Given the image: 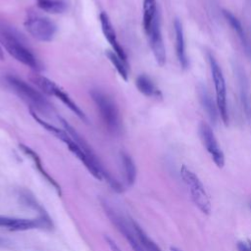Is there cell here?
I'll return each mask as SVG.
<instances>
[{
    "instance_id": "3957f363",
    "label": "cell",
    "mask_w": 251,
    "mask_h": 251,
    "mask_svg": "<svg viewBox=\"0 0 251 251\" xmlns=\"http://www.w3.org/2000/svg\"><path fill=\"white\" fill-rule=\"evenodd\" d=\"M90 95L108 130L113 134H118L122 128V120L116 103L100 89H91Z\"/></svg>"
},
{
    "instance_id": "2e32d148",
    "label": "cell",
    "mask_w": 251,
    "mask_h": 251,
    "mask_svg": "<svg viewBox=\"0 0 251 251\" xmlns=\"http://www.w3.org/2000/svg\"><path fill=\"white\" fill-rule=\"evenodd\" d=\"M142 12H143L142 13L143 29H144L145 33H147L150 30L155 19L159 15V12L157 9V1L156 0H143Z\"/></svg>"
},
{
    "instance_id": "d4e9b609",
    "label": "cell",
    "mask_w": 251,
    "mask_h": 251,
    "mask_svg": "<svg viewBox=\"0 0 251 251\" xmlns=\"http://www.w3.org/2000/svg\"><path fill=\"white\" fill-rule=\"evenodd\" d=\"M237 250L238 251H251V240L239 241L237 243Z\"/></svg>"
},
{
    "instance_id": "e0dca14e",
    "label": "cell",
    "mask_w": 251,
    "mask_h": 251,
    "mask_svg": "<svg viewBox=\"0 0 251 251\" xmlns=\"http://www.w3.org/2000/svg\"><path fill=\"white\" fill-rule=\"evenodd\" d=\"M222 13H223V16L224 18L226 19V21L228 23L229 26L233 29V31L237 34V36L239 37V39L241 40L242 44L247 47L248 44H247V38H246V35H245V32H244V29H243V26L241 25V23L239 22V20L232 14L230 13L229 11L226 10V9H223L222 10Z\"/></svg>"
},
{
    "instance_id": "8992f818",
    "label": "cell",
    "mask_w": 251,
    "mask_h": 251,
    "mask_svg": "<svg viewBox=\"0 0 251 251\" xmlns=\"http://www.w3.org/2000/svg\"><path fill=\"white\" fill-rule=\"evenodd\" d=\"M25 26L32 37L43 42L51 41L57 31V25L53 21L35 12L27 13Z\"/></svg>"
},
{
    "instance_id": "7a4b0ae2",
    "label": "cell",
    "mask_w": 251,
    "mask_h": 251,
    "mask_svg": "<svg viewBox=\"0 0 251 251\" xmlns=\"http://www.w3.org/2000/svg\"><path fill=\"white\" fill-rule=\"evenodd\" d=\"M5 78L13 91L29 104V108L36 110L46 116L53 112L51 104L45 99V97L28 83L13 75H8Z\"/></svg>"
},
{
    "instance_id": "277c9868",
    "label": "cell",
    "mask_w": 251,
    "mask_h": 251,
    "mask_svg": "<svg viewBox=\"0 0 251 251\" xmlns=\"http://www.w3.org/2000/svg\"><path fill=\"white\" fill-rule=\"evenodd\" d=\"M180 176L189 190L191 200L193 201L195 206L203 214L209 215L212 210L211 201L200 178L185 165H182L180 168Z\"/></svg>"
},
{
    "instance_id": "484cf974",
    "label": "cell",
    "mask_w": 251,
    "mask_h": 251,
    "mask_svg": "<svg viewBox=\"0 0 251 251\" xmlns=\"http://www.w3.org/2000/svg\"><path fill=\"white\" fill-rule=\"evenodd\" d=\"M3 58H4V52H3V50H2V48L0 46V59L2 60Z\"/></svg>"
},
{
    "instance_id": "ffe728a7",
    "label": "cell",
    "mask_w": 251,
    "mask_h": 251,
    "mask_svg": "<svg viewBox=\"0 0 251 251\" xmlns=\"http://www.w3.org/2000/svg\"><path fill=\"white\" fill-rule=\"evenodd\" d=\"M131 225H132V228H133L137 238L139 239V241L142 244L145 251H162L159 248V246L148 237V235L144 232V230L140 227V226L137 223H135L134 221H131Z\"/></svg>"
},
{
    "instance_id": "9c48e42d",
    "label": "cell",
    "mask_w": 251,
    "mask_h": 251,
    "mask_svg": "<svg viewBox=\"0 0 251 251\" xmlns=\"http://www.w3.org/2000/svg\"><path fill=\"white\" fill-rule=\"evenodd\" d=\"M146 35L148 37L152 53L155 57L157 64L160 67H163L166 64V49L161 31L160 15L157 16L154 23L152 24L150 30L146 33Z\"/></svg>"
},
{
    "instance_id": "30bf717a",
    "label": "cell",
    "mask_w": 251,
    "mask_h": 251,
    "mask_svg": "<svg viewBox=\"0 0 251 251\" xmlns=\"http://www.w3.org/2000/svg\"><path fill=\"white\" fill-rule=\"evenodd\" d=\"M99 20H100V24H101V28L103 31L104 36L107 38L108 42L110 43V45L113 48V51L119 55L126 63H127L126 61V55L125 50L123 49V47L120 45L118 39H117V35H116V31L113 27V25L110 21L109 16L105 13L102 12L99 16Z\"/></svg>"
},
{
    "instance_id": "603a6c76",
    "label": "cell",
    "mask_w": 251,
    "mask_h": 251,
    "mask_svg": "<svg viewBox=\"0 0 251 251\" xmlns=\"http://www.w3.org/2000/svg\"><path fill=\"white\" fill-rule=\"evenodd\" d=\"M17 218H11L6 216H0V226H6L8 228L12 227L16 223Z\"/></svg>"
},
{
    "instance_id": "d6986e66",
    "label": "cell",
    "mask_w": 251,
    "mask_h": 251,
    "mask_svg": "<svg viewBox=\"0 0 251 251\" xmlns=\"http://www.w3.org/2000/svg\"><path fill=\"white\" fill-rule=\"evenodd\" d=\"M121 158H122V163H123V167H124V171H125V176H126V181L127 183V185H132L135 181L136 178V168L134 165V162L132 161L131 157L123 152L121 154Z\"/></svg>"
},
{
    "instance_id": "6da1fadb",
    "label": "cell",
    "mask_w": 251,
    "mask_h": 251,
    "mask_svg": "<svg viewBox=\"0 0 251 251\" xmlns=\"http://www.w3.org/2000/svg\"><path fill=\"white\" fill-rule=\"evenodd\" d=\"M0 41L6 51L17 61L35 71L42 70L41 63L28 48L23 34L5 22H0Z\"/></svg>"
},
{
    "instance_id": "52a82bcc",
    "label": "cell",
    "mask_w": 251,
    "mask_h": 251,
    "mask_svg": "<svg viewBox=\"0 0 251 251\" xmlns=\"http://www.w3.org/2000/svg\"><path fill=\"white\" fill-rule=\"evenodd\" d=\"M198 131L200 139L205 149L213 159V162L218 168H223L225 165V155L219 145V142L211 126L206 122H200Z\"/></svg>"
},
{
    "instance_id": "ba28073f",
    "label": "cell",
    "mask_w": 251,
    "mask_h": 251,
    "mask_svg": "<svg viewBox=\"0 0 251 251\" xmlns=\"http://www.w3.org/2000/svg\"><path fill=\"white\" fill-rule=\"evenodd\" d=\"M101 205L105 211V214L110 219V221L116 226V227L124 234V236L126 238L128 243L130 244L133 251H145L142 244L140 243L139 239L137 238L133 228H129L128 224L113 209V207L106 201L101 200Z\"/></svg>"
},
{
    "instance_id": "5bb4252c",
    "label": "cell",
    "mask_w": 251,
    "mask_h": 251,
    "mask_svg": "<svg viewBox=\"0 0 251 251\" xmlns=\"http://www.w3.org/2000/svg\"><path fill=\"white\" fill-rule=\"evenodd\" d=\"M135 85L138 91L147 97H155L159 99L163 97L161 90H159L151 78L146 75H138L135 80Z\"/></svg>"
},
{
    "instance_id": "4316f807",
    "label": "cell",
    "mask_w": 251,
    "mask_h": 251,
    "mask_svg": "<svg viewBox=\"0 0 251 251\" xmlns=\"http://www.w3.org/2000/svg\"><path fill=\"white\" fill-rule=\"evenodd\" d=\"M171 251H180V250L177 249V248H176V247H172V248H171Z\"/></svg>"
},
{
    "instance_id": "cb8c5ba5",
    "label": "cell",
    "mask_w": 251,
    "mask_h": 251,
    "mask_svg": "<svg viewBox=\"0 0 251 251\" xmlns=\"http://www.w3.org/2000/svg\"><path fill=\"white\" fill-rule=\"evenodd\" d=\"M104 238H105V240H106V243L109 245V247H110V249H111L112 251H122V250L120 249V247L117 245V243L114 241V239L111 238L109 235L105 234V235H104Z\"/></svg>"
},
{
    "instance_id": "4fadbf2b",
    "label": "cell",
    "mask_w": 251,
    "mask_h": 251,
    "mask_svg": "<svg viewBox=\"0 0 251 251\" xmlns=\"http://www.w3.org/2000/svg\"><path fill=\"white\" fill-rule=\"evenodd\" d=\"M197 92H198V97H199V101L203 107V109L205 110V112L207 113L209 119L211 120V122H213L214 124L217 121L218 118V108L216 107L217 105H215V103L212 100V97L210 96L209 92L207 91V89L205 88L204 85H198L197 87Z\"/></svg>"
},
{
    "instance_id": "5b68a950",
    "label": "cell",
    "mask_w": 251,
    "mask_h": 251,
    "mask_svg": "<svg viewBox=\"0 0 251 251\" xmlns=\"http://www.w3.org/2000/svg\"><path fill=\"white\" fill-rule=\"evenodd\" d=\"M208 60L211 68L212 78L215 86L216 105L219 115L225 126L228 125V112L226 104V86L223 71L212 53H208Z\"/></svg>"
},
{
    "instance_id": "8fae6325",
    "label": "cell",
    "mask_w": 251,
    "mask_h": 251,
    "mask_svg": "<svg viewBox=\"0 0 251 251\" xmlns=\"http://www.w3.org/2000/svg\"><path fill=\"white\" fill-rule=\"evenodd\" d=\"M174 29H175V45H176V54L178 60V63L182 70H186L188 67V59L185 51V41L183 35V28L180 21L176 19L174 21Z\"/></svg>"
},
{
    "instance_id": "9a60e30c",
    "label": "cell",
    "mask_w": 251,
    "mask_h": 251,
    "mask_svg": "<svg viewBox=\"0 0 251 251\" xmlns=\"http://www.w3.org/2000/svg\"><path fill=\"white\" fill-rule=\"evenodd\" d=\"M52 96L57 97L64 105H66L78 119H80L82 122L84 123H88V119L86 117V115L83 113V111L72 100V98L62 89L60 88L58 85L54 88V90L52 91Z\"/></svg>"
},
{
    "instance_id": "44dd1931",
    "label": "cell",
    "mask_w": 251,
    "mask_h": 251,
    "mask_svg": "<svg viewBox=\"0 0 251 251\" xmlns=\"http://www.w3.org/2000/svg\"><path fill=\"white\" fill-rule=\"evenodd\" d=\"M106 56L110 60V62L113 64L119 75L122 76L124 80H127L128 77V72H127V63H126L119 55H117L114 51L108 50L106 51Z\"/></svg>"
},
{
    "instance_id": "7c38bea8",
    "label": "cell",
    "mask_w": 251,
    "mask_h": 251,
    "mask_svg": "<svg viewBox=\"0 0 251 251\" xmlns=\"http://www.w3.org/2000/svg\"><path fill=\"white\" fill-rule=\"evenodd\" d=\"M19 146H20L21 150H22L26 156H28V157L33 161L35 167L37 168V170H38V172L41 174V176L56 189L57 193L61 196V195H62V191H61L60 185H59V184L57 183V181H56L52 176H50V175L45 171V169L43 168V165H42L41 160H40L39 156L37 155V153H36L35 151H33L31 148H29L28 146L25 145V144H22V143H21Z\"/></svg>"
},
{
    "instance_id": "7402d4cb",
    "label": "cell",
    "mask_w": 251,
    "mask_h": 251,
    "mask_svg": "<svg viewBox=\"0 0 251 251\" xmlns=\"http://www.w3.org/2000/svg\"><path fill=\"white\" fill-rule=\"evenodd\" d=\"M29 79L40 89L42 90V92L48 94V95H51L52 94V91L54 90V88L57 86V84L52 81L51 79L43 76V75H31L29 76Z\"/></svg>"
},
{
    "instance_id": "ac0fdd59",
    "label": "cell",
    "mask_w": 251,
    "mask_h": 251,
    "mask_svg": "<svg viewBox=\"0 0 251 251\" xmlns=\"http://www.w3.org/2000/svg\"><path fill=\"white\" fill-rule=\"evenodd\" d=\"M39 9L51 13V14H61L65 12L68 8V3L66 0H36Z\"/></svg>"
}]
</instances>
